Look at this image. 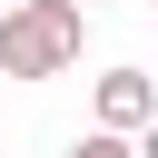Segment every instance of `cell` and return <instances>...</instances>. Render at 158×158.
<instances>
[{
    "mask_svg": "<svg viewBox=\"0 0 158 158\" xmlns=\"http://www.w3.org/2000/svg\"><path fill=\"white\" fill-rule=\"evenodd\" d=\"M148 10H158V0H148Z\"/></svg>",
    "mask_w": 158,
    "mask_h": 158,
    "instance_id": "obj_5",
    "label": "cell"
},
{
    "mask_svg": "<svg viewBox=\"0 0 158 158\" xmlns=\"http://www.w3.org/2000/svg\"><path fill=\"white\" fill-rule=\"evenodd\" d=\"M69 158H138V138H118V128H79Z\"/></svg>",
    "mask_w": 158,
    "mask_h": 158,
    "instance_id": "obj_3",
    "label": "cell"
},
{
    "mask_svg": "<svg viewBox=\"0 0 158 158\" xmlns=\"http://www.w3.org/2000/svg\"><path fill=\"white\" fill-rule=\"evenodd\" d=\"M79 10H89V0H79Z\"/></svg>",
    "mask_w": 158,
    "mask_h": 158,
    "instance_id": "obj_6",
    "label": "cell"
},
{
    "mask_svg": "<svg viewBox=\"0 0 158 158\" xmlns=\"http://www.w3.org/2000/svg\"><path fill=\"white\" fill-rule=\"evenodd\" d=\"M89 109H99L89 128H118V138H138V128L158 118V79H148V69H99V79H89Z\"/></svg>",
    "mask_w": 158,
    "mask_h": 158,
    "instance_id": "obj_2",
    "label": "cell"
},
{
    "mask_svg": "<svg viewBox=\"0 0 158 158\" xmlns=\"http://www.w3.org/2000/svg\"><path fill=\"white\" fill-rule=\"evenodd\" d=\"M138 158H158V118H148V128H138Z\"/></svg>",
    "mask_w": 158,
    "mask_h": 158,
    "instance_id": "obj_4",
    "label": "cell"
},
{
    "mask_svg": "<svg viewBox=\"0 0 158 158\" xmlns=\"http://www.w3.org/2000/svg\"><path fill=\"white\" fill-rule=\"evenodd\" d=\"M89 49V10L79 0H10L0 10V79H59Z\"/></svg>",
    "mask_w": 158,
    "mask_h": 158,
    "instance_id": "obj_1",
    "label": "cell"
}]
</instances>
